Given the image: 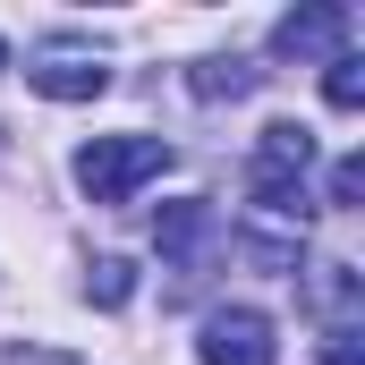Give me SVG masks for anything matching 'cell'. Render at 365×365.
Masks as SVG:
<instances>
[{"label": "cell", "mask_w": 365, "mask_h": 365, "mask_svg": "<svg viewBox=\"0 0 365 365\" xmlns=\"http://www.w3.org/2000/svg\"><path fill=\"white\" fill-rule=\"evenodd\" d=\"M306 170H314V128H297V119H272V128L255 136L247 195H255L272 221H297V230H306Z\"/></svg>", "instance_id": "1"}, {"label": "cell", "mask_w": 365, "mask_h": 365, "mask_svg": "<svg viewBox=\"0 0 365 365\" xmlns=\"http://www.w3.org/2000/svg\"><path fill=\"white\" fill-rule=\"evenodd\" d=\"M162 170H170L162 136H93V145H77V187L93 204H128L136 187H153Z\"/></svg>", "instance_id": "2"}, {"label": "cell", "mask_w": 365, "mask_h": 365, "mask_svg": "<svg viewBox=\"0 0 365 365\" xmlns=\"http://www.w3.org/2000/svg\"><path fill=\"white\" fill-rule=\"evenodd\" d=\"M204 365H280L272 323H264L255 306H221V314L204 323Z\"/></svg>", "instance_id": "3"}, {"label": "cell", "mask_w": 365, "mask_h": 365, "mask_svg": "<svg viewBox=\"0 0 365 365\" xmlns=\"http://www.w3.org/2000/svg\"><path fill=\"white\" fill-rule=\"evenodd\" d=\"M26 86L51 93V102H93V93L110 86V68H102L93 51H77V43H51V51L26 60Z\"/></svg>", "instance_id": "4"}, {"label": "cell", "mask_w": 365, "mask_h": 365, "mask_svg": "<svg viewBox=\"0 0 365 365\" xmlns=\"http://www.w3.org/2000/svg\"><path fill=\"white\" fill-rule=\"evenodd\" d=\"M272 51H280V60H340V51H349V9H340V0H314V9L280 17V26H272Z\"/></svg>", "instance_id": "5"}, {"label": "cell", "mask_w": 365, "mask_h": 365, "mask_svg": "<svg viewBox=\"0 0 365 365\" xmlns=\"http://www.w3.org/2000/svg\"><path fill=\"white\" fill-rule=\"evenodd\" d=\"M153 238H162V255H170V264H187V255H195V247L212 238V204H170Z\"/></svg>", "instance_id": "6"}, {"label": "cell", "mask_w": 365, "mask_h": 365, "mask_svg": "<svg viewBox=\"0 0 365 365\" xmlns=\"http://www.w3.org/2000/svg\"><path fill=\"white\" fill-rule=\"evenodd\" d=\"M314 306L331 314V331H357V272L349 264H323L314 272Z\"/></svg>", "instance_id": "7"}, {"label": "cell", "mask_w": 365, "mask_h": 365, "mask_svg": "<svg viewBox=\"0 0 365 365\" xmlns=\"http://www.w3.org/2000/svg\"><path fill=\"white\" fill-rule=\"evenodd\" d=\"M187 86L204 93V102H221V93L238 102V93H255V86H264V68H247V60H204V68H195Z\"/></svg>", "instance_id": "8"}, {"label": "cell", "mask_w": 365, "mask_h": 365, "mask_svg": "<svg viewBox=\"0 0 365 365\" xmlns=\"http://www.w3.org/2000/svg\"><path fill=\"white\" fill-rule=\"evenodd\" d=\"M323 93H331V110H357L365 102V60L357 51H340V60L323 68Z\"/></svg>", "instance_id": "9"}, {"label": "cell", "mask_w": 365, "mask_h": 365, "mask_svg": "<svg viewBox=\"0 0 365 365\" xmlns=\"http://www.w3.org/2000/svg\"><path fill=\"white\" fill-rule=\"evenodd\" d=\"M86 289H93V306H128V289H136V264H119V255H102L86 272Z\"/></svg>", "instance_id": "10"}, {"label": "cell", "mask_w": 365, "mask_h": 365, "mask_svg": "<svg viewBox=\"0 0 365 365\" xmlns=\"http://www.w3.org/2000/svg\"><path fill=\"white\" fill-rule=\"evenodd\" d=\"M357 195H365V162H357V153H340V162H331V204L349 212Z\"/></svg>", "instance_id": "11"}, {"label": "cell", "mask_w": 365, "mask_h": 365, "mask_svg": "<svg viewBox=\"0 0 365 365\" xmlns=\"http://www.w3.org/2000/svg\"><path fill=\"white\" fill-rule=\"evenodd\" d=\"M323 365H365V349H357V331H331V349H323Z\"/></svg>", "instance_id": "12"}, {"label": "cell", "mask_w": 365, "mask_h": 365, "mask_svg": "<svg viewBox=\"0 0 365 365\" xmlns=\"http://www.w3.org/2000/svg\"><path fill=\"white\" fill-rule=\"evenodd\" d=\"M0 365H68V357H51V349H17V357H0Z\"/></svg>", "instance_id": "13"}, {"label": "cell", "mask_w": 365, "mask_h": 365, "mask_svg": "<svg viewBox=\"0 0 365 365\" xmlns=\"http://www.w3.org/2000/svg\"><path fill=\"white\" fill-rule=\"evenodd\" d=\"M0 68H9V43H0Z\"/></svg>", "instance_id": "14"}]
</instances>
